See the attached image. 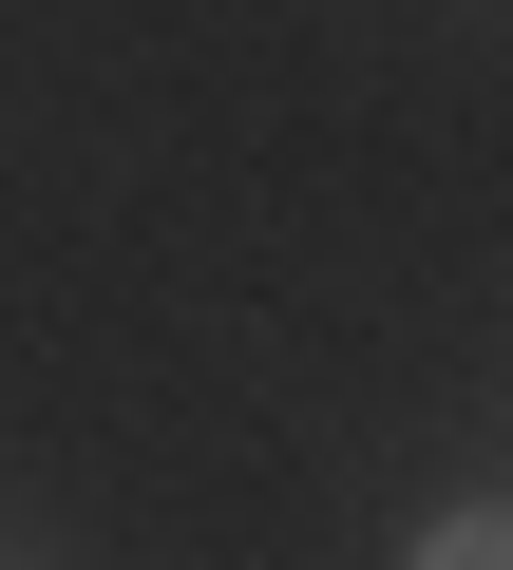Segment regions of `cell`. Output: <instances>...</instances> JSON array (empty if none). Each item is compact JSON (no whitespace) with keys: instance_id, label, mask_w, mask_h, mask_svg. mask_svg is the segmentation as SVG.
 <instances>
[{"instance_id":"obj_1","label":"cell","mask_w":513,"mask_h":570,"mask_svg":"<svg viewBox=\"0 0 513 570\" xmlns=\"http://www.w3.org/2000/svg\"><path fill=\"white\" fill-rule=\"evenodd\" d=\"M399 570H513V513H418V551Z\"/></svg>"}]
</instances>
